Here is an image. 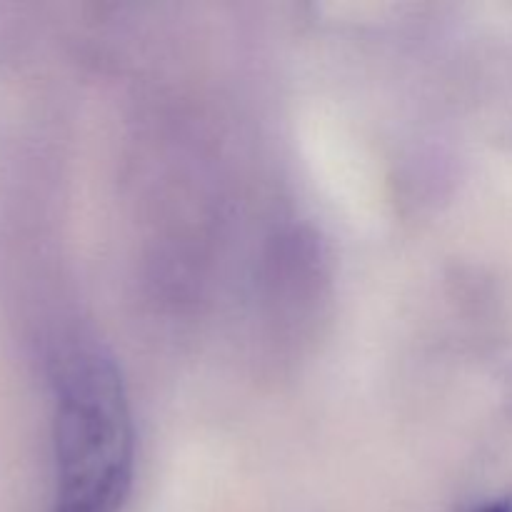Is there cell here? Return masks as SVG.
<instances>
[{"instance_id":"1","label":"cell","mask_w":512,"mask_h":512,"mask_svg":"<svg viewBox=\"0 0 512 512\" xmlns=\"http://www.w3.org/2000/svg\"><path fill=\"white\" fill-rule=\"evenodd\" d=\"M53 512H120L135 468V430L118 368L95 348L70 350L55 373Z\"/></svg>"},{"instance_id":"2","label":"cell","mask_w":512,"mask_h":512,"mask_svg":"<svg viewBox=\"0 0 512 512\" xmlns=\"http://www.w3.org/2000/svg\"><path fill=\"white\" fill-rule=\"evenodd\" d=\"M473 512H512V495H500V498L485 500Z\"/></svg>"}]
</instances>
